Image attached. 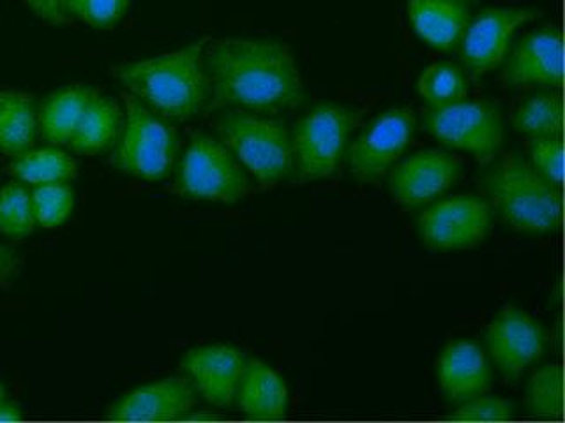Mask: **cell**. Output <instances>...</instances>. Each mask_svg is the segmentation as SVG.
Segmentation results:
<instances>
[{
    "label": "cell",
    "mask_w": 565,
    "mask_h": 423,
    "mask_svg": "<svg viewBox=\"0 0 565 423\" xmlns=\"http://www.w3.org/2000/svg\"><path fill=\"white\" fill-rule=\"evenodd\" d=\"M203 62L216 105L276 111L294 108L305 96L296 58L279 41H216Z\"/></svg>",
    "instance_id": "cell-1"
},
{
    "label": "cell",
    "mask_w": 565,
    "mask_h": 423,
    "mask_svg": "<svg viewBox=\"0 0 565 423\" xmlns=\"http://www.w3.org/2000/svg\"><path fill=\"white\" fill-rule=\"evenodd\" d=\"M203 50L202 40L177 52L129 62L115 67V78L164 119H193L211 93Z\"/></svg>",
    "instance_id": "cell-2"
},
{
    "label": "cell",
    "mask_w": 565,
    "mask_h": 423,
    "mask_svg": "<svg viewBox=\"0 0 565 423\" xmlns=\"http://www.w3.org/2000/svg\"><path fill=\"white\" fill-rule=\"evenodd\" d=\"M486 193L511 228L525 234H552L562 225L558 187L516 154L503 155L484 178Z\"/></svg>",
    "instance_id": "cell-3"
},
{
    "label": "cell",
    "mask_w": 565,
    "mask_h": 423,
    "mask_svg": "<svg viewBox=\"0 0 565 423\" xmlns=\"http://www.w3.org/2000/svg\"><path fill=\"white\" fill-rule=\"evenodd\" d=\"M221 140L262 185L285 181L294 170V147L287 126L276 119L230 111L217 120Z\"/></svg>",
    "instance_id": "cell-4"
},
{
    "label": "cell",
    "mask_w": 565,
    "mask_h": 423,
    "mask_svg": "<svg viewBox=\"0 0 565 423\" xmlns=\"http://www.w3.org/2000/svg\"><path fill=\"white\" fill-rule=\"evenodd\" d=\"M124 105L126 122L111 163L119 172L143 181H163L175 161V129L132 94H124Z\"/></svg>",
    "instance_id": "cell-5"
},
{
    "label": "cell",
    "mask_w": 565,
    "mask_h": 423,
    "mask_svg": "<svg viewBox=\"0 0 565 423\" xmlns=\"http://www.w3.org/2000/svg\"><path fill=\"white\" fill-rule=\"evenodd\" d=\"M359 120L361 111L327 102L297 122L291 147L300 181H322L338 172L350 134L358 128Z\"/></svg>",
    "instance_id": "cell-6"
},
{
    "label": "cell",
    "mask_w": 565,
    "mask_h": 423,
    "mask_svg": "<svg viewBox=\"0 0 565 423\" xmlns=\"http://www.w3.org/2000/svg\"><path fill=\"white\" fill-rule=\"evenodd\" d=\"M177 187L188 198L235 203L246 196L249 182L225 143L196 134L182 158Z\"/></svg>",
    "instance_id": "cell-7"
},
{
    "label": "cell",
    "mask_w": 565,
    "mask_h": 423,
    "mask_svg": "<svg viewBox=\"0 0 565 423\" xmlns=\"http://www.w3.org/2000/svg\"><path fill=\"white\" fill-rule=\"evenodd\" d=\"M424 126L441 143L465 150L479 163L488 164L503 143V120L497 106L486 101L429 106Z\"/></svg>",
    "instance_id": "cell-8"
},
{
    "label": "cell",
    "mask_w": 565,
    "mask_h": 423,
    "mask_svg": "<svg viewBox=\"0 0 565 423\" xmlns=\"http://www.w3.org/2000/svg\"><path fill=\"white\" fill-rule=\"evenodd\" d=\"M493 212L484 199L458 194L440 199L419 217V235L433 251H458L484 242Z\"/></svg>",
    "instance_id": "cell-9"
},
{
    "label": "cell",
    "mask_w": 565,
    "mask_h": 423,
    "mask_svg": "<svg viewBox=\"0 0 565 423\" xmlns=\"http://www.w3.org/2000/svg\"><path fill=\"white\" fill-rule=\"evenodd\" d=\"M417 119L412 108H393L376 117L349 150L350 172L355 181H379L402 158L414 138Z\"/></svg>",
    "instance_id": "cell-10"
},
{
    "label": "cell",
    "mask_w": 565,
    "mask_h": 423,
    "mask_svg": "<svg viewBox=\"0 0 565 423\" xmlns=\"http://www.w3.org/2000/svg\"><path fill=\"white\" fill-rule=\"evenodd\" d=\"M543 325L521 308L503 307L486 330V344L503 378L514 383L546 349Z\"/></svg>",
    "instance_id": "cell-11"
},
{
    "label": "cell",
    "mask_w": 565,
    "mask_h": 423,
    "mask_svg": "<svg viewBox=\"0 0 565 423\" xmlns=\"http://www.w3.org/2000/svg\"><path fill=\"white\" fill-rule=\"evenodd\" d=\"M537 17L530 9H484L468 22L461 35V58L473 76H482L499 67L508 57L512 35Z\"/></svg>",
    "instance_id": "cell-12"
},
{
    "label": "cell",
    "mask_w": 565,
    "mask_h": 423,
    "mask_svg": "<svg viewBox=\"0 0 565 423\" xmlns=\"http://www.w3.org/2000/svg\"><path fill=\"white\" fill-rule=\"evenodd\" d=\"M461 175V163L440 150H420L391 175L394 199L406 208L423 207L450 189Z\"/></svg>",
    "instance_id": "cell-13"
},
{
    "label": "cell",
    "mask_w": 565,
    "mask_h": 423,
    "mask_svg": "<svg viewBox=\"0 0 565 423\" xmlns=\"http://www.w3.org/2000/svg\"><path fill=\"white\" fill-rule=\"evenodd\" d=\"M181 367L209 404L228 408L237 395L246 360L243 351L232 346H203L185 352Z\"/></svg>",
    "instance_id": "cell-14"
},
{
    "label": "cell",
    "mask_w": 565,
    "mask_h": 423,
    "mask_svg": "<svg viewBox=\"0 0 565 423\" xmlns=\"http://www.w3.org/2000/svg\"><path fill=\"white\" fill-rule=\"evenodd\" d=\"M509 84L541 85L558 87L564 82V40L562 32L553 26H544L532 32L518 43L509 57L503 73Z\"/></svg>",
    "instance_id": "cell-15"
},
{
    "label": "cell",
    "mask_w": 565,
    "mask_h": 423,
    "mask_svg": "<svg viewBox=\"0 0 565 423\" xmlns=\"http://www.w3.org/2000/svg\"><path fill=\"white\" fill-rule=\"evenodd\" d=\"M194 388L188 379L167 378L126 393L111 405L110 419L122 422H170L193 410Z\"/></svg>",
    "instance_id": "cell-16"
},
{
    "label": "cell",
    "mask_w": 565,
    "mask_h": 423,
    "mask_svg": "<svg viewBox=\"0 0 565 423\" xmlns=\"http://www.w3.org/2000/svg\"><path fill=\"white\" fill-rule=\"evenodd\" d=\"M437 372L441 393L458 404L488 392L493 379L484 349L470 340L447 344L438 358Z\"/></svg>",
    "instance_id": "cell-17"
},
{
    "label": "cell",
    "mask_w": 565,
    "mask_h": 423,
    "mask_svg": "<svg viewBox=\"0 0 565 423\" xmlns=\"http://www.w3.org/2000/svg\"><path fill=\"white\" fill-rule=\"evenodd\" d=\"M408 22L424 43L440 52L456 48L470 11L461 0H408Z\"/></svg>",
    "instance_id": "cell-18"
},
{
    "label": "cell",
    "mask_w": 565,
    "mask_h": 423,
    "mask_svg": "<svg viewBox=\"0 0 565 423\" xmlns=\"http://www.w3.org/2000/svg\"><path fill=\"white\" fill-rule=\"evenodd\" d=\"M238 405L253 420H279L288 408V388L264 361L249 360L237 388Z\"/></svg>",
    "instance_id": "cell-19"
},
{
    "label": "cell",
    "mask_w": 565,
    "mask_h": 423,
    "mask_svg": "<svg viewBox=\"0 0 565 423\" xmlns=\"http://www.w3.org/2000/svg\"><path fill=\"white\" fill-rule=\"evenodd\" d=\"M96 93L85 85H70L53 93L40 110V129L44 141H49L50 145H67Z\"/></svg>",
    "instance_id": "cell-20"
},
{
    "label": "cell",
    "mask_w": 565,
    "mask_h": 423,
    "mask_svg": "<svg viewBox=\"0 0 565 423\" xmlns=\"http://www.w3.org/2000/svg\"><path fill=\"white\" fill-rule=\"evenodd\" d=\"M122 128L119 106L110 97L96 93L85 108L75 134L67 145L78 154H97L114 145Z\"/></svg>",
    "instance_id": "cell-21"
},
{
    "label": "cell",
    "mask_w": 565,
    "mask_h": 423,
    "mask_svg": "<svg viewBox=\"0 0 565 423\" xmlns=\"http://www.w3.org/2000/svg\"><path fill=\"white\" fill-rule=\"evenodd\" d=\"M38 134V115L34 99L18 90L0 93V150L8 155H20L34 145Z\"/></svg>",
    "instance_id": "cell-22"
},
{
    "label": "cell",
    "mask_w": 565,
    "mask_h": 423,
    "mask_svg": "<svg viewBox=\"0 0 565 423\" xmlns=\"http://www.w3.org/2000/svg\"><path fill=\"white\" fill-rule=\"evenodd\" d=\"M512 126L532 138H561L564 132V102L555 93L526 97L512 113Z\"/></svg>",
    "instance_id": "cell-23"
},
{
    "label": "cell",
    "mask_w": 565,
    "mask_h": 423,
    "mask_svg": "<svg viewBox=\"0 0 565 423\" xmlns=\"http://www.w3.org/2000/svg\"><path fill=\"white\" fill-rule=\"evenodd\" d=\"M11 173L18 181L29 184H55L76 175L75 159L58 149L26 150L11 164Z\"/></svg>",
    "instance_id": "cell-24"
},
{
    "label": "cell",
    "mask_w": 565,
    "mask_h": 423,
    "mask_svg": "<svg viewBox=\"0 0 565 423\" xmlns=\"http://www.w3.org/2000/svg\"><path fill=\"white\" fill-rule=\"evenodd\" d=\"M417 90L428 106L461 101L468 94L467 76L452 62H435L417 79Z\"/></svg>",
    "instance_id": "cell-25"
},
{
    "label": "cell",
    "mask_w": 565,
    "mask_h": 423,
    "mask_svg": "<svg viewBox=\"0 0 565 423\" xmlns=\"http://www.w3.org/2000/svg\"><path fill=\"white\" fill-rule=\"evenodd\" d=\"M526 405L539 419H562L564 414V370L556 364L535 370L526 387Z\"/></svg>",
    "instance_id": "cell-26"
},
{
    "label": "cell",
    "mask_w": 565,
    "mask_h": 423,
    "mask_svg": "<svg viewBox=\"0 0 565 423\" xmlns=\"http://www.w3.org/2000/svg\"><path fill=\"white\" fill-rule=\"evenodd\" d=\"M32 196L20 184L0 189V231L11 238H25L34 229Z\"/></svg>",
    "instance_id": "cell-27"
},
{
    "label": "cell",
    "mask_w": 565,
    "mask_h": 423,
    "mask_svg": "<svg viewBox=\"0 0 565 423\" xmlns=\"http://www.w3.org/2000/svg\"><path fill=\"white\" fill-rule=\"evenodd\" d=\"M32 207H34L35 220L43 228H58L70 219L71 212L75 207L73 189L64 182L38 185L32 193Z\"/></svg>",
    "instance_id": "cell-28"
},
{
    "label": "cell",
    "mask_w": 565,
    "mask_h": 423,
    "mask_svg": "<svg viewBox=\"0 0 565 423\" xmlns=\"http://www.w3.org/2000/svg\"><path fill=\"white\" fill-rule=\"evenodd\" d=\"M66 14L76 17L97 31H106L128 13L131 0H62Z\"/></svg>",
    "instance_id": "cell-29"
},
{
    "label": "cell",
    "mask_w": 565,
    "mask_h": 423,
    "mask_svg": "<svg viewBox=\"0 0 565 423\" xmlns=\"http://www.w3.org/2000/svg\"><path fill=\"white\" fill-rule=\"evenodd\" d=\"M530 161L539 175L555 187L564 184V143L561 138H535L530 143Z\"/></svg>",
    "instance_id": "cell-30"
},
{
    "label": "cell",
    "mask_w": 565,
    "mask_h": 423,
    "mask_svg": "<svg viewBox=\"0 0 565 423\" xmlns=\"http://www.w3.org/2000/svg\"><path fill=\"white\" fill-rule=\"evenodd\" d=\"M514 413V405L500 397H472L459 402L458 410L450 414V420L458 422H505Z\"/></svg>",
    "instance_id": "cell-31"
},
{
    "label": "cell",
    "mask_w": 565,
    "mask_h": 423,
    "mask_svg": "<svg viewBox=\"0 0 565 423\" xmlns=\"http://www.w3.org/2000/svg\"><path fill=\"white\" fill-rule=\"evenodd\" d=\"M25 2L38 17L43 18L44 22L52 25L67 22L66 9L62 0H25Z\"/></svg>",
    "instance_id": "cell-32"
},
{
    "label": "cell",
    "mask_w": 565,
    "mask_h": 423,
    "mask_svg": "<svg viewBox=\"0 0 565 423\" xmlns=\"http://www.w3.org/2000/svg\"><path fill=\"white\" fill-rule=\"evenodd\" d=\"M17 256L4 243H0V282L11 278L17 272Z\"/></svg>",
    "instance_id": "cell-33"
},
{
    "label": "cell",
    "mask_w": 565,
    "mask_h": 423,
    "mask_svg": "<svg viewBox=\"0 0 565 423\" xmlns=\"http://www.w3.org/2000/svg\"><path fill=\"white\" fill-rule=\"evenodd\" d=\"M18 419H20V413L14 405L6 404V402L0 404V422H13Z\"/></svg>",
    "instance_id": "cell-34"
},
{
    "label": "cell",
    "mask_w": 565,
    "mask_h": 423,
    "mask_svg": "<svg viewBox=\"0 0 565 423\" xmlns=\"http://www.w3.org/2000/svg\"><path fill=\"white\" fill-rule=\"evenodd\" d=\"M4 399H6V390H4V387H2V383H0V404H2V402H4Z\"/></svg>",
    "instance_id": "cell-35"
},
{
    "label": "cell",
    "mask_w": 565,
    "mask_h": 423,
    "mask_svg": "<svg viewBox=\"0 0 565 423\" xmlns=\"http://www.w3.org/2000/svg\"><path fill=\"white\" fill-rule=\"evenodd\" d=\"M461 2H467L468 4V2H472V0H461Z\"/></svg>",
    "instance_id": "cell-36"
}]
</instances>
